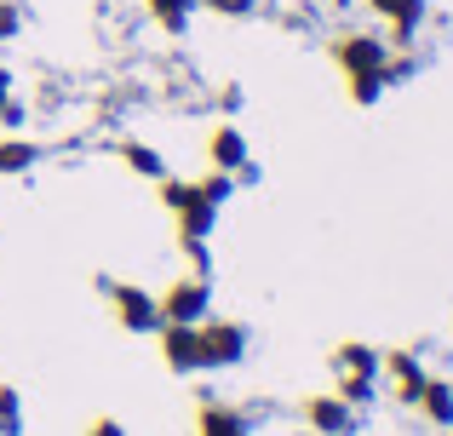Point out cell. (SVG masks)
<instances>
[{
	"mask_svg": "<svg viewBox=\"0 0 453 436\" xmlns=\"http://www.w3.org/2000/svg\"><path fill=\"white\" fill-rule=\"evenodd\" d=\"M23 121H29V110H23V98H12L6 110H0V126H6V133H23Z\"/></svg>",
	"mask_w": 453,
	"mask_h": 436,
	"instance_id": "23",
	"label": "cell"
},
{
	"mask_svg": "<svg viewBox=\"0 0 453 436\" xmlns=\"http://www.w3.org/2000/svg\"><path fill=\"white\" fill-rule=\"evenodd\" d=\"M333 373H356V379H379V350L362 345V339H344L333 350Z\"/></svg>",
	"mask_w": 453,
	"mask_h": 436,
	"instance_id": "15",
	"label": "cell"
},
{
	"mask_svg": "<svg viewBox=\"0 0 453 436\" xmlns=\"http://www.w3.org/2000/svg\"><path fill=\"white\" fill-rule=\"evenodd\" d=\"M115 161H121L133 179H150V184H161L166 172H173V167H166V156L155 144H144V138H115Z\"/></svg>",
	"mask_w": 453,
	"mask_h": 436,
	"instance_id": "11",
	"label": "cell"
},
{
	"mask_svg": "<svg viewBox=\"0 0 453 436\" xmlns=\"http://www.w3.org/2000/svg\"><path fill=\"white\" fill-rule=\"evenodd\" d=\"M196 11H201L196 0H144V18H150L161 34H184Z\"/></svg>",
	"mask_w": 453,
	"mask_h": 436,
	"instance_id": "16",
	"label": "cell"
},
{
	"mask_svg": "<svg viewBox=\"0 0 453 436\" xmlns=\"http://www.w3.org/2000/svg\"><path fill=\"white\" fill-rule=\"evenodd\" d=\"M448 436H453V431H448Z\"/></svg>",
	"mask_w": 453,
	"mask_h": 436,
	"instance_id": "27",
	"label": "cell"
},
{
	"mask_svg": "<svg viewBox=\"0 0 453 436\" xmlns=\"http://www.w3.org/2000/svg\"><path fill=\"white\" fill-rule=\"evenodd\" d=\"M207 167L212 172H230V179H253V144H247L242 126L219 121L207 133Z\"/></svg>",
	"mask_w": 453,
	"mask_h": 436,
	"instance_id": "7",
	"label": "cell"
},
{
	"mask_svg": "<svg viewBox=\"0 0 453 436\" xmlns=\"http://www.w3.org/2000/svg\"><path fill=\"white\" fill-rule=\"evenodd\" d=\"M379 379H390V396H396L402 408H413L431 373H425L419 350H379Z\"/></svg>",
	"mask_w": 453,
	"mask_h": 436,
	"instance_id": "8",
	"label": "cell"
},
{
	"mask_svg": "<svg viewBox=\"0 0 453 436\" xmlns=\"http://www.w3.org/2000/svg\"><path fill=\"white\" fill-rule=\"evenodd\" d=\"M18 34H23V6L18 0H0V46L18 41Z\"/></svg>",
	"mask_w": 453,
	"mask_h": 436,
	"instance_id": "21",
	"label": "cell"
},
{
	"mask_svg": "<svg viewBox=\"0 0 453 436\" xmlns=\"http://www.w3.org/2000/svg\"><path fill=\"white\" fill-rule=\"evenodd\" d=\"M35 161H41V144L23 133H6L0 138V179H23V172H35Z\"/></svg>",
	"mask_w": 453,
	"mask_h": 436,
	"instance_id": "14",
	"label": "cell"
},
{
	"mask_svg": "<svg viewBox=\"0 0 453 436\" xmlns=\"http://www.w3.org/2000/svg\"><path fill=\"white\" fill-rule=\"evenodd\" d=\"M333 69L344 75V92H350V103H379L390 92V80H385V57H390V41L385 34H373V29H344V34H333Z\"/></svg>",
	"mask_w": 453,
	"mask_h": 436,
	"instance_id": "1",
	"label": "cell"
},
{
	"mask_svg": "<svg viewBox=\"0 0 453 436\" xmlns=\"http://www.w3.org/2000/svg\"><path fill=\"white\" fill-rule=\"evenodd\" d=\"M161 362L178 373V379H189V373H201V327H178V322H161Z\"/></svg>",
	"mask_w": 453,
	"mask_h": 436,
	"instance_id": "10",
	"label": "cell"
},
{
	"mask_svg": "<svg viewBox=\"0 0 453 436\" xmlns=\"http://www.w3.org/2000/svg\"><path fill=\"white\" fill-rule=\"evenodd\" d=\"M196 184L207 190L212 207H230V195H235V179H230V172H212V167H207V179H196Z\"/></svg>",
	"mask_w": 453,
	"mask_h": 436,
	"instance_id": "20",
	"label": "cell"
},
{
	"mask_svg": "<svg viewBox=\"0 0 453 436\" xmlns=\"http://www.w3.org/2000/svg\"><path fill=\"white\" fill-rule=\"evenodd\" d=\"M0 436H23V396L0 385Z\"/></svg>",
	"mask_w": 453,
	"mask_h": 436,
	"instance_id": "18",
	"label": "cell"
},
{
	"mask_svg": "<svg viewBox=\"0 0 453 436\" xmlns=\"http://www.w3.org/2000/svg\"><path fill=\"white\" fill-rule=\"evenodd\" d=\"M87 436H127V425H121V419H92Z\"/></svg>",
	"mask_w": 453,
	"mask_h": 436,
	"instance_id": "25",
	"label": "cell"
},
{
	"mask_svg": "<svg viewBox=\"0 0 453 436\" xmlns=\"http://www.w3.org/2000/svg\"><path fill=\"white\" fill-rule=\"evenodd\" d=\"M247 350H253V333H247V322H230V316H207V322H201V373L242 368Z\"/></svg>",
	"mask_w": 453,
	"mask_h": 436,
	"instance_id": "3",
	"label": "cell"
},
{
	"mask_svg": "<svg viewBox=\"0 0 453 436\" xmlns=\"http://www.w3.org/2000/svg\"><path fill=\"white\" fill-rule=\"evenodd\" d=\"M161 207L178 224V241H212V230L224 218V207H212L196 179H173V172L161 179Z\"/></svg>",
	"mask_w": 453,
	"mask_h": 436,
	"instance_id": "2",
	"label": "cell"
},
{
	"mask_svg": "<svg viewBox=\"0 0 453 436\" xmlns=\"http://www.w3.org/2000/svg\"><path fill=\"white\" fill-rule=\"evenodd\" d=\"M184 258H189V276H212V247L207 241H184Z\"/></svg>",
	"mask_w": 453,
	"mask_h": 436,
	"instance_id": "22",
	"label": "cell"
},
{
	"mask_svg": "<svg viewBox=\"0 0 453 436\" xmlns=\"http://www.w3.org/2000/svg\"><path fill=\"white\" fill-rule=\"evenodd\" d=\"M362 6L390 29V34H385L390 46H413V34L425 29V11H431L425 0H362Z\"/></svg>",
	"mask_w": 453,
	"mask_h": 436,
	"instance_id": "9",
	"label": "cell"
},
{
	"mask_svg": "<svg viewBox=\"0 0 453 436\" xmlns=\"http://www.w3.org/2000/svg\"><path fill=\"white\" fill-rule=\"evenodd\" d=\"M196 436H253V419L230 402H201L196 414Z\"/></svg>",
	"mask_w": 453,
	"mask_h": 436,
	"instance_id": "12",
	"label": "cell"
},
{
	"mask_svg": "<svg viewBox=\"0 0 453 436\" xmlns=\"http://www.w3.org/2000/svg\"><path fill=\"white\" fill-rule=\"evenodd\" d=\"M304 425L316 431V436H356L362 431V408H350L339 391H316V396H304Z\"/></svg>",
	"mask_w": 453,
	"mask_h": 436,
	"instance_id": "6",
	"label": "cell"
},
{
	"mask_svg": "<svg viewBox=\"0 0 453 436\" xmlns=\"http://www.w3.org/2000/svg\"><path fill=\"white\" fill-rule=\"evenodd\" d=\"M12 98H18V75H12V69L6 64H0V110H6V103Z\"/></svg>",
	"mask_w": 453,
	"mask_h": 436,
	"instance_id": "24",
	"label": "cell"
},
{
	"mask_svg": "<svg viewBox=\"0 0 453 436\" xmlns=\"http://www.w3.org/2000/svg\"><path fill=\"white\" fill-rule=\"evenodd\" d=\"M161 322H178V327H201L212 316V281L207 276H173L161 293Z\"/></svg>",
	"mask_w": 453,
	"mask_h": 436,
	"instance_id": "4",
	"label": "cell"
},
{
	"mask_svg": "<svg viewBox=\"0 0 453 436\" xmlns=\"http://www.w3.org/2000/svg\"><path fill=\"white\" fill-rule=\"evenodd\" d=\"M104 293H110V310L127 333H161V299L144 281H104Z\"/></svg>",
	"mask_w": 453,
	"mask_h": 436,
	"instance_id": "5",
	"label": "cell"
},
{
	"mask_svg": "<svg viewBox=\"0 0 453 436\" xmlns=\"http://www.w3.org/2000/svg\"><path fill=\"white\" fill-rule=\"evenodd\" d=\"M333 6H350V0H333Z\"/></svg>",
	"mask_w": 453,
	"mask_h": 436,
	"instance_id": "26",
	"label": "cell"
},
{
	"mask_svg": "<svg viewBox=\"0 0 453 436\" xmlns=\"http://www.w3.org/2000/svg\"><path fill=\"white\" fill-rule=\"evenodd\" d=\"M413 408H419V414L431 419L436 431H453V379H436V373H431V379H425V391H419V402H413Z\"/></svg>",
	"mask_w": 453,
	"mask_h": 436,
	"instance_id": "13",
	"label": "cell"
},
{
	"mask_svg": "<svg viewBox=\"0 0 453 436\" xmlns=\"http://www.w3.org/2000/svg\"><path fill=\"white\" fill-rule=\"evenodd\" d=\"M333 391L344 396L350 408H367L373 402V391H379V379H356V373H333Z\"/></svg>",
	"mask_w": 453,
	"mask_h": 436,
	"instance_id": "17",
	"label": "cell"
},
{
	"mask_svg": "<svg viewBox=\"0 0 453 436\" xmlns=\"http://www.w3.org/2000/svg\"><path fill=\"white\" fill-rule=\"evenodd\" d=\"M201 11H212V18H224V23H247L258 11V0H196Z\"/></svg>",
	"mask_w": 453,
	"mask_h": 436,
	"instance_id": "19",
	"label": "cell"
}]
</instances>
